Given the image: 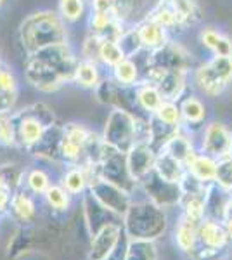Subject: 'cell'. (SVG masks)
<instances>
[{
    "label": "cell",
    "mask_w": 232,
    "mask_h": 260,
    "mask_svg": "<svg viewBox=\"0 0 232 260\" xmlns=\"http://www.w3.org/2000/svg\"><path fill=\"white\" fill-rule=\"evenodd\" d=\"M18 37L23 52L26 56H33L39 50L50 47V45L66 44L68 28L57 11L40 9L28 14L21 21Z\"/></svg>",
    "instance_id": "1"
},
{
    "label": "cell",
    "mask_w": 232,
    "mask_h": 260,
    "mask_svg": "<svg viewBox=\"0 0 232 260\" xmlns=\"http://www.w3.org/2000/svg\"><path fill=\"white\" fill-rule=\"evenodd\" d=\"M11 123L14 130V142L29 149L42 139L50 125L57 123L56 115L45 103H35L23 110L11 113Z\"/></svg>",
    "instance_id": "2"
},
{
    "label": "cell",
    "mask_w": 232,
    "mask_h": 260,
    "mask_svg": "<svg viewBox=\"0 0 232 260\" xmlns=\"http://www.w3.org/2000/svg\"><path fill=\"white\" fill-rule=\"evenodd\" d=\"M126 233L132 240H153L158 238L167 228V217L161 207L153 201L132 205L125 212Z\"/></svg>",
    "instance_id": "3"
},
{
    "label": "cell",
    "mask_w": 232,
    "mask_h": 260,
    "mask_svg": "<svg viewBox=\"0 0 232 260\" xmlns=\"http://www.w3.org/2000/svg\"><path fill=\"white\" fill-rule=\"evenodd\" d=\"M101 137L108 146L126 154L137 144V115L121 108H111Z\"/></svg>",
    "instance_id": "4"
},
{
    "label": "cell",
    "mask_w": 232,
    "mask_h": 260,
    "mask_svg": "<svg viewBox=\"0 0 232 260\" xmlns=\"http://www.w3.org/2000/svg\"><path fill=\"white\" fill-rule=\"evenodd\" d=\"M189 78H191L189 71H172L156 64H146L142 68V80L158 87L164 101L179 103L185 94H189L191 92Z\"/></svg>",
    "instance_id": "5"
},
{
    "label": "cell",
    "mask_w": 232,
    "mask_h": 260,
    "mask_svg": "<svg viewBox=\"0 0 232 260\" xmlns=\"http://www.w3.org/2000/svg\"><path fill=\"white\" fill-rule=\"evenodd\" d=\"M95 170L99 177L123 187L130 194L136 189L137 180H134V177L128 172V167H126V154L120 153V151H116L115 148H111V146H108L106 142H104L103 154H101L99 163L95 165Z\"/></svg>",
    "instance_id": "6"
},
{
    "label": "cell",
    "mask_w": 232,
    "mask_h": 260,
    "mask_svg": "<svg viewBox=\"0 0 232 260\" xmlns=\"http://www.w3.org/2000/svg\"><path fill=\"white\" fill-rule=\"evenodd\" d=\"M24 80L28 82L29 87L45 92V94L59 90L66 83L61 73L52 64L37 56L24 57Z\"/></svg>",
    "instance_id": "7"
},
{
    "label": "cell",
    "mask_w": 232,
    "mask_h": 260,
    "mask_svg": "<svg viewBox=\"0 0 232 260\" xmlns=\"http://www.w3.org/2000/svg\"><path fill=\"white\" fill-rule=\"evenodd\" d=\"M146 64H156L161 66L164 70L172 71H191L194 70V61L192 56L182 44L175 40H168L163 47L153 50V52H147L144 57V66ZM142 66V68H144Z\"/></svg>",
    "instance_id": "8"
},
{
    "label": "cell",
    "mask_w": 232,
    "mask_h": 260,
    "mask_svg": "<svg viewBox=\"0 0 232 260\" xmlns=\"http://www.w3.org/2000/svg\"><path fill=\"white\" fill-rule=\"evenodd\" d=\"M201 153L220 160L232 154V128L223 121H210L201 134Z\"/></svg>",
    "instance_id": "9"
},
{
    "label": "cell",
    "mask_w": 232,
    "mask_h": 260,
    "mask_svg": "<svg viewBox=\"0 0 232 260\" xmlns=\"http://www.w3.org/2000/svg\"><path fill=\"white\" fill-rule=\"evenodd\" d=\"M88 191L95 196L101 203L109 210H113L118 215H125V212L130 207V192H126L123 187L109 182V180L94 175L88 184Z\"/></svg>",
    "instance_id": "10"
},
{
    "label": "cell",
    "mask_w": 232,
    "mask_h": 260,
    "mask_svg": "<svg viewBox=\"0 0 232 260\" xmlns=\"http://www.w3.org/2000/svg\"><path fill=\"white\" fill-rule=\"evenodd\" d=\"M142 187L147 192L149 200L156 203L158 207L167 208V207H174V205L180 203L182 200V187L179 182H170V180L159 177L158 174L153 170L141 180Z\"/></svg>",
    "instance_id": "11"
},
{
    "label": "cell",
    "mask_w": 232,
    "mask_h": 260,
    "mask_svg": "<svg viewBox=\"0 0 232 260\" xmlns=\"http://www.w3.org/2000/svg\"><path fill=\"white\" fill-rule=\"evenodd\" d=\"M33 56L40 57V59L47 61L49 64H52L61 77L64 78L66 83L73 82V75L75 70H77V64L80 61V57L77 56V52L73 50V47L70 45V42L66 44H57V45H50V47H45L39 50Z\"/></svg>",
    "instance_id": "12"
},
{
    "label": "cell",
    "mask_w": 232,
    "mask_h": 260,
    "mask_svg": "<svg viewBox=\"0 0 232 260\" xmlns=\"http://www.w3.org/2000/svg\"><path fill=\"white\" fill-rule=\"evenodd\" d=\"M156 149L146 142H137L132 149L126 153V167L134 180L141 182L149 172L154 170Z\"/></svg>",
    "instance_id": "13"
},
{
    "label": "cell",
    "mask_w": 232,
    "mask_h": 260,
    "mask_svg": "<svg viewBox=\"0 0 232 260\" xmlns=\"http://www.w3.org/2000/svg\"><path fill=\"white\" fill-rule=\"evenodd\" d=\"M191 82H192L194 89H197L201 94L206 95V98H220L223 92L229 89V87L218 78V75L213 71L208 61L194 66V70L191 71Z\"/></svg>",
    "instance_id": "14"
},
{
    "label": "cell",
    "mask_w": 232,
    "mask_h": 260,
    "mask_svg": "<svg viewBox=\"0 0 232 260\" xmlns=\"http://www.w3.org/2000/svg\"><path fill=\"white\" fill-rule=\"evenodd\" d=\"M158 2L167 6L174 12L180 31L197 24L203 18V11H201V6L197 0H158Z\"/></svg>",
    "instance_id": "15"
},
{
    "label": "cell",
    "mask_w": 232,
    "mask_h": 260,
    "mask_svg": "<svg viewBox=\"0 0 232 260\" xmlns=\"http://www.w3.org/2000/svg\"><path fill=\"white\" fill-rule=\"evenodd\" d=\"M120 234H121L120 225L108 224L95 236H92L90 260H106L116 250V246L120 245Z\"/></svg>",
    "instance_id": "16"
},
{
    "label": "cell",
    "mask_w": 232,
    "mask_h": 260,
    "mask_svg": "<svg viewBox=\"0 0 232 260\" xmlns=\"http://www.w3.org/2000/svg\"><path fill=\"white\" fill-rule=\"evenodd\" d=\"M180 113H182V127L187 128H197V127H205V120L208 116V108H206L205 101L200 95L192 94H185L182 99L179 101Z\"/></svg>",
    "instance_id": "17"
},
{
    "label": "cell",
    "mask_w": 232,
    "mask_h": 260,
    "mask_svg": "<svg viewBox=\"0 0 232 260\" xmlns=\"http://www.w3.org/2000/svg\"><path fill=\"white\" fill-rule=\"evenodd\" d=\"M136 28H137V33L141 37V42H142V47L147 52H153V50L163 47L168 40H170V33L164 30L163 26H159L158 23H154L153 19L149 18H141L136 23Z\"/></svg>",
    "instance_id": "18"
},
{
    "label": "cell",
    "mask_w": 232,
    "mask_h": 260,
    "mask_svg": "<svg viewBox=\"0 0 232 260\" xmlns=\"http://www.w3.org/2000/svg\"><path fill=\"white\" fill-rule=\"evenodd\" d=\"M61 142H62V125L54 123V125H50V127H47L44 136H42V139L37 142L35 146H31L28 151L39 158L56 160V158H59Z\"/></svg>",
    "instance_id": "19"
},
{
    "label": "cell",
    "mask_w": 232,
    "mask_h": 260,
    "mask_svg": "<svg viewBox=\"0 0 232 260\" xmlns=\"http://www.w3.org/2000/svg\"><path fill=\"white\" fill-rule=\"evenodd\" d=\"M134 90H136V101H137L139 111L146 113L147 116L154 115V111L161 106V103L164 101L161 92L158 90V87L142 80V78L137 85H134Z\"/></svg>",
    "instance_id": "20"
},
{
    "label": "cell",
    "mask_w": 232,
    "mask_h": 260,
    "mask_svg": "<svg viewBox=\"0 0 232 260\" xmlns=\"http://www.w3.org/2000/svg\"><path fill=\"white\" fill-rule=\"evenodd\" d=\"M185 170L191 174L194 179H197L203 184H213L215 174H217V160L205 153H196L194 156L185 163Z\"/></svg>",
    "instance_id": "21"
},
{
    "label": "cell",
    "mask_w": 232,
    "mask_h": 260,
    "mask_svg": "<svg viewBox=\"0 0 232 260\" xmlns=\"http://www.w3.org/2000/svg\"><path fill=\"white\" fill-rule=\"evenodd\" d=\"M154 172L159 177L170 180V182H179L184 179L185 175V165L182 161H179L177 158L172 156L170 153L159 149L156 153V161H154Z\"/></svg>",
    "instance_id": "22"
},
{
    "label": "cell",
    "mask_w": 232,
    "mask_h": 260,
    "mask_svg": "<svg viewBox=\"0 0 232 260\" xmlns=\"http://www.w3.org/2000/svg\"><path fill=\"white\" fill-rule=\"evenodd\" d=\"M99 66H101L99 62L80 59L77 64V70H75V75H73V83H77L82 89L95 90L97 85L103 80Z\"/></svg>",
    "instance_id": "23"
},
{
    "label": "cell",
    "mask_w": 232,
    "mask_h": 260,
    "mask_svg": "<svg viewBox=\"0 0 232 260\" xmlns=\"http://www.w3.org/2000/svg\"><path fill=\"white\" fill-rule=\"evenodd\" d=\"M142 68L137 64L136 59H130V57H125L120 64H116L115 68H111V75L109 77L115 80L118 85L123 87H134L141 82L142 78Z\"/></svg>",
    "instance_id": "24"
},
{
    "label": "cell",
    "mask_w": 232,
    "mask_h": 260,
    "mask_svg": "<svg viewBox=\"0 0 232 260\" xmlns=\"http://www.w3.org/2000/svg\"><path fill=\"white\" fill-rule=\"evenodd\" d=\"M182 130H180V132H177L174 137H170V139L164 142V146H163L161 149L167 151V153H170L172 156L177 158V160L182 161L184 165H185V163L191 160V158L197 153V151L194 149L192 141L189 139L185 134H182Z\"/></svg>",
    "instance_id": "25"
},
{
    "label": "cell",
    "mask_w": 232,
    "mask_h": 260,
    "mask_svg": "<svg viewBox=\"0 0 232 260\" xmlns=\"http://www.w3.org/2000/svg\"><path fill=\"white\" fill-rule=\"evenodd\" d=\"M197 236H200V240L203 241L205 246H208L212 250L222 248L225 245L227 238H229L227 231L222 225H218L215 220H205L197 229Z\"/></svg>",
    "instance_id": "26"
},
{
    "label": "cell",
    "mask_w": 232,
    "mask_h": 260,
    "mask_svg": "<svg viewBox=\"0 0 232 260\" xmlns=\"http://www.w3.org/2000/svg\"><path fill=\"white\" fill-rule=\"evenodd\" d=\"M88 0H57V12L66 24H75L85 18Z\"/></svg>",
    "instance_id": "27"
},
{
    "label": "cell",
    "mask_w": 232,
    "mask_h": 260,
    "mask_svg": "<svg viewBox=\"0 0 232 260\" xmlns=\"http://www.w3.org/2000/svg\"><path fill=\"white\" fill-rule=\"evenodd\" d=\"M88 182H90V177H88V172L85 167H73L62 177V187L70 194H78V192L87 191Z\"/></svg>",
    "instance_id": "28"
},
{
    "label": "cell",
    "mask_w": 232,
    "mask_h": 260,
    "mask_svg": "<svg viewBox=\"0 0 232 260\" xmlns=\"http://www.w3.org/2000/svg\"><path fill=\"white\" fill-rule=\"evenodd\" d=\"M151 116H154L159 123L167 125V127L182 128V113H180L179 103H175V101H163L161 106Z\"/></svg>",
    "instance_id": "29"
},
{
    "label": "cell",
    "mask_w": 232,
    "mask_h": 260,
    "mask_svg": "<svg viewBox=\"0 0 232 260\" xmlns=\"http://www.w3.org/2000/svg\"><path fill=\"white\" fill-rule=\"evenodd\" d=\"M118 45H120L121 50H123L125 57H130V59H136L137 56H141V54L144 52V47H142V42L137 33L136 24L126 26L123 35H121L120 40H118Z\"/></svg>",
    "instance_id": "30"
},
{
    "label": "cell",
    "mask_w": 232,
    "mask_h": 260,
    "mask_svg": "<svg viewBox=\"0 0 232 260\" xmlns=\"http://www.w3.org/2000/svg\"><path fill=\"white\" fill-rule=\"evenodd\" d=\"M125 260H156V248L149 240H132L126 245Z\"/></svg>",
    "instance_id": "31"
},
{
    "label": "cell",
    "mask_w": 232,
    "mask_h": 260,
    "mask_svg": "<svg viewBox=\"0 0 232 260\" xmlns=\"http://www.w3.org/2000/svg\"><path fill=\"white\" fill-rule=\"evenodd\" d=\"M125 59V54L121 47L118 45V42H104L101 44V52H99V64L104 68L111 70L116 64H120Z\"/></svg>",
    "instance_id": "32"
},
{
    "label": "cell",
    "mask_w": 232,
    "mask_h": 260,
    "mask_svg": "<svg viewBox=\"0 0 232 260\" xmlns=\"http://www.w3.org/2000/svg\"><path fill=\"white\" fill-rule=\"evenodd\" d=\"M197 222L189 220L187 217H184V220L180 222L179 229H177V245L180 246L184 251H191L194 248V243L197 240Z\"/></svg>",
    "instance_id": "33"
},
{
    "label": "cell",
    "mask_w": 232,
    "mask_h": 260,
    "mask_svg": "<svg viewBox=\"0 0 232 260\" xmlns=\"http://www.w3.org/2000/svg\"><path fill=\"white\" fill-rule=\"evenodd\" d=\"M11 207L16 215L23 220H28L35 215V203L26 192H16L11 198Z\"/></svg>",
    "instance_id": "34"
},
{
    "label": "cell",
    "mask_w": 232,
    "mask_h": 260,
    "mask_svg": "<svg viewBox=\"0 0 232 260\" xmlns=\"http://www.w3.org/2000/svg\"><path fill=\"white\" fill-rule=\"evenodd\" d=\"M215 184L225 192L232 191V156H225V158L217 160Z\"/></svg>",
    "instance_id": "35"
},
{
    "label": "cell",
    "mask_w": 232,
    "mask_h": 260,
    "mask_svg": "<svg viewBox=\"0 0 232 260\" xmlns=\"http://www.w3.org/2000/svg\"><path fill=\"white\" fill-rule=\"evenodd\" d=\"M210 66L213 68L218 78L225 83L227 87L232 85V57L229 56H212L208 59Z\"/></svg>",
    "instance_id": "36"
},
{
    "label": "cell",
    "mask_w": 232,
    "mask_h": 260,
    "mask_svg": "<svg viewBox=\"0 0 232 260\" xmlns=\"http://www.w3.org/2000/svg\"><path fill=\"white\" fill-rule=\"evenodd\" d=\"M26 184L29 189L33 192H37V194H45V191L50 187V179L42 169H33L28 172Z\"/></svg>",
    "instance_id": "37"
},
{
    "label": "cell",
    "mask_w": 232,
    "mask_h": 260,
    "mask_svg": "<svg viewBox=\"0 0 232 260\" xmlns=\"http://www.w3.org/2000/svg\"><path fill=\"white\" fill-rule=\"evenodd\" d=\"M45 198H47L50 207L56 210H66L70 205V192L62 186H50L45 191Z\"/></svg>",
    "instance_id": "38"
},
{
    "label": "cell",
    "mask_w": 232,
    "mask_h": 260,
    "mask_svg": "<svg viewBox=\"0 0 232 260\" xmlns=\"http://www.w3.org/2000/svg\"><path fill=\"white\" fill-rule=\"evenodd\" d=\"M101 44H103V40H101L99 37L88 33V35L85 37V40H83V44H82V50H80V52H82V57H80V59L99 62Z\"/></svg>",
    "instance_id": "39"
},
{
    "label": "cell",
    "mask_w": 232,
    "mask_h": 260,
    "mask_svg": "<svg viewBox=\"0 0 232 260\" xmlns=\"http://www.w3.org/2000/svg\"><path fill=\"white\" fill-rule=\"evenodd\" d=\"M222 35L223 33L220 30H217L215 26H205V28H201L200 33H197V40H200V44L203 45L208 52H213L215 47H217V44L220 42Z\"/></svg>",
    "instance_id": "40"
},
{
    "label": "cell",
    "mask_w": 232,
    "mask_h": 260,
    "mask_svg": "<svg viewBox=\"0 0 232 260\" xmlns=\"http://www.w3.org/2000/svg\"><path fill=\"white\" fill-rule=\"evenodd\" d=\"M19 94H11L0 89V113L2 115H11L12 111H16V104H18Z\"/></svg>",
    "instance_id": "41"
},
{
    "label": "cell",
    "mask_w": 232,
    "mask_h": 260,
    "mask_svg": "<svg viewBox=\"0 0 232 260\" xmlns=\"http://www.w3.org/2000/svg\"><path fill=\"white\" fill-rule=\"evenodd\" d=\"M212 56H229V57H232V39L229 35L223 33L220 42H218L217 47H215V50L212 52Z\"/></svg>",
    "instance_id": "42"
},
{
    "label": "cell",
    "mask_w": 232,
    "mask_h": 260,
    "mask_svg": "<svg viewBox=\"0 0 232 260\" xmlns=\"http://www.w3.org/2000/svg\"><path fill=\"white\" fill-rule=\"evenodd\" d=\"M11 189H7V187H4V189H0V212H4L7 207L11 205Z\"/></svg>",
    "instance_id": "43"
},
{
    "label": "cell",
    "mask_w": 232,
    "mask_h": 260,
    "mask_svg": "<svg viewBox=\"0 0 232 260\" xmlns=\"http://www.w3.org/2000/svg\"><path fill=\"white\" fill-rule=\"evenodd\" d=\"M222 217L227 220H232V198H229L225 201V207H223V213H222Z\"/></svg>",
    "instance_id": "44"
},
{
    "label": "cell",
    "mask_w": 232,
    "mask_h": 260,
    "mask_svg": "<svg viewBox=\"0 0 232 260\" xmlns=\"http://www.w3.org/2000/svg\"><path fill=\"white\" fill-rule=\"evenodd\" d=\"M225 231H227V236H229L230 240H232V220H227V228H225Z\"/></svg>",
    "instance_id": "45"
},
{
    "label": "cell",
    "mask_w": 232,
    "mask_h": 260,
    "mask_svg": "<svg viewBox=\"0 0 232 260\" xmlns=\"http://www.w3.org/2000/svg\"><path fill=\"white\" fill-rule=\"evenodd\" d=\"M6 2H7V0H0V9H2V7L6 6Z\"/></svg>",
    "instance_id": "46"
}]
</instances>
